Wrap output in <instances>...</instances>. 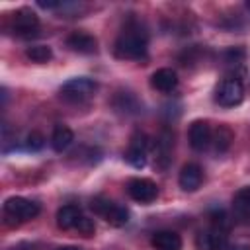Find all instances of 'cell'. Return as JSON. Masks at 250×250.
Wrapping results in <instances>:
<instances>
[{"label": "cell", "instance_id": "cell-1", "mask_svg": "<svg viewBox=\"0 0 250 250\" xmlns=\"http://www.w3.org/2000/svg\"><path fill=\"white\" fill-rule=\"evenodd\" d=\"M113 51H115V57L119 59L141 61L146 55V37L141 35L137 29H129L117 37Z\"/></svg>", "mask_w": 250, "mask_h": 250}, {"label": "cell", "instance_id": "cell-2", "mask_svg": "<svg viewBox=\"0 0 250 250\" xmlns=\"http://www.w3.org/2000/svg\"><path fill=\"white\" fill-rule=\"evenodd\" d=\"M41 207L39 203L31 201V199H25V197H20V195H14V197H8L4 201V215L6 219L12 223H21V221H29V219H35L39 215Z\"/></svg>", "mask_w": 250, "mask_h": 250}, {"label": "cell", "instance_id": "cell-3", "mask_svg": "<svg viewBox=\"0 0 250 250\" xmlns=\"http://www.w3.org/2000/svg\"><path fill=\"white\" fill-rule=\"evenodd\" d=\"M98 90V84L92 80V78H86V76H78V78H70L66 80L62 86H61V98L66 100V102H84L88 98L94 96V92Z\"/></svg>", "mask_w": 250, "mask_h": 250}, {"label": "cell", "instance_id": "cell-4", "mask_svg": "<svg viewBox=\"0 0 250 250\" xmlns=\"http://www.w3.org/2000/svg\"><path fill=\"white\" fill-rule=\"evenodd\" d=\"M90 207H92V211L96 215H100L102 219H105V223H109L111 227H123L129 221L127 209L121 207V205H117V203H113V201H109V199H105V197L92 199Z\"/></svg>", "mask_w": 250, "mask_h": 250}, {"label": "cell", "instance_id": "cell-5", "mask_svg": "<svg viewBox=\"0 0 250 250\" xmlns=\"http://www.w3.org/2000/svg\"><path fill=\"white\" fill-rule=\"evenodd\" d=\"M215 100L223 107H234V105H238L244 100V84H242V80L240 78H234V76L225 78L219 84L217 92H215Z\"/></svg>", "mask_w": 250, "mask_h": 250}, {"label": "cell", "instance_id": "cell-6", "mask_svg": "<svg viewBox=\"0 0 250 250\" xmlns=\"http://www.w3.org/2000/svg\"><path fill=\"white\" fill-rule=\"evenodd\" d=\"M150 146H152V143L145 133H135L129 141L127 150H125V160L133 168H143L146 164V156H148Z\"/></svg>", "mask_w": 250, "mask_h": 250}, {"label": "cell", "instance_id": "cell-7", "mask_svg": "<svg viewBox=\"0 0 250 250\" xmlns=\"http://www.w3.org/2000/svg\"><path fill=\"white\" fill-rule=\"evenodd\" d=\"M127 193L137 203H152L158 197V186L148 178H133L127 184Z\"/></svg>", "mask_w": 250, "mask_h": 250}, {"label": "cell", "instance_id": "cell-8", "mask_svg": "<svg viewBox=\"0 0 250 250\" xmlns=\"http://www.w3.org/2000/svg\"><path fill=\"white\" fill-rule=\"evenodd\" d=\"M39 27V18L35 12H31L29 8H20L14 12L12 16V29L16 35H21V37H27V35H33Z\"/></svg>", "mask_w": 250, "mask_h": 250}, {"label": "cell", "instance_id": "cell-9", "mask_svg": "<svg viewBox=\"0 0 250 250\" xmlns=\"http://www.w3.org/2000/svg\"><path fill=\"white\" fill-rule=\"evenodd\" d=\"M229 230L211 227L209 230H203L197 234L195 244L199 250H229Z\"/></svg>", "mask_w": 250, "mask_h": 250}, {"label": "cell", "instance_id": "cell-10", "mask_svg": "<svg viewBox=\"0 0 250 250\" xmlns=\"http://www.w3.org/2000/svg\"><path fill=\"white\" fill-rule=\"evenodd\" d=\"M188 139H189V145L193 150H205L209 145H211V139H213V131L209 127L207 121L203 119H197L189 125V131H188Z\"/></svg>", "mask_w": 250, "mask_h": 250}, {"label": "cell", "instance_id": "cell-11", "mask_svg": "<svg viewBox=\"0 0 250 250\" xmlns=\"http://www.w3.org/2000/svg\"><path fill=\"white\" fill-rule=\"evenodd\" d=\"M203 182V170L199 164L195 162H188L182 166L180 176H178V184L184 191H195Z\"/></svg>", "mask_w": 250, "mask_h": 250}, {"label": "cell", "instance_id": "cell-12", "mask_svg": "<svg viewBox=\"0 0 250 250\" xmlns=\"http://www.w3.org/2000/svg\"><path fill=\"white\" fill-rule=\"evenodd\" d=\"M172 146H174V135L164 129L160 133V137L156 139V145H154V152H156V166L158 168H166L168 162H170V154H172Z\"/></svg>", "mask_w": 250, "mask_h": 250}, {"label": "cell", "instance_id": "cell-13", "mask_svg": "<svg viewBox=\"0 0 250 250\" xmlns=\"http://www.w3.org/2000/svg\"><path fill=\"white\" fill-rule=\"evenodd\" d=\"M66 45L72 51H76V53H88V55L90 53H96V49H98L96 37L90 35V33H86V31H74V33H70L66 37Z\"/></svg>", "mask_w": 250, "mask_h": 250}, {"label": "cell", "instance_id": "cell-14", "mask_svg": "<svg viewBox=\"0 0 250 250\" xmlns=\"http://www.w3.org/2000/svg\"><path fill=\"white\" fill-rule=\"evenodd\" d=\"M232 211L234 217L242 223H250V186L240 188L232 197Z\"/></svg>", "mask_w": 250, "mask_h": 250}, {"label": "cell", "instance_id": "cell-15", "mask_svg": "<svg viewBox=\"0 0 250 250\" xmlns=\"http://www.w3.org/2000/svg\"><path fill=\"white\" fill-rule=\"evenodd\" d=\"M150 84L160 92H172L178 86V74L172 68H158L152 72Z\"/></svg>", "mask_w": 250, "mask_h": 250}, {"label": "cell", "instance_id": "cell-16", "mask_svg": "<svg viewBox=\"0 0 250 250\" xmlns=\"http://www.w3.org/2000/svg\"><path fill=\"white\" fill-rule=\"evenodd\" d=\"M150 242L154 250H182V238L174 230H158L152 234Z\"/></svg>", "mask_w": 250, "mask_h": 250}, {"label": "cell", "instance_id": "cell-17", "mask_svg": "<svg viewBox=\"0 0 250 250\" xmlns=\"http://www.w3.org/2000/svg\"><path fill=\"white\" fill-rule=\"evenodd\" d=\"M80 219H82V213H80V209L76 205H62L57 211V227L62 229V230L76 229Z\"/></svg>", "mask_w": 250, "mask_h": 250}, {"label": "cell", "instance_id": "cell-18", "mask_svg": "<svg viewBox=\"0 0 250 250\" xmlns=\"http://www.w3.org/2000/svg\"><path fill=\"white\" fill-rule=\"evenodd\" d=\"M74 141V133L66 127V125H57L53 129V135H51V146L55 152H62L66 150Z\"/></svg>", "mask_w": 250, "mask_h": 250}, {"label": "cell", "instance_id": "cell-19", "mask_svg": "<svg viewBox=\"0 0 250 250\" xmlns=\"http://www.w3.org/2000/svg\"><path fill=\"white\" fill-rule=\"evenodd\" d=\"M211 141H213L217 152H225V150H229L230 143L234 141V135H232V131L227 125H219L217 131H215V137Z\"/></svg>", "mask_w": 250, "mask_h": 250}, {"label": "cell", "instance_id": "cell-20", "mask_svg": "<svg viewBox=\"0 0 250 250\" xmlns=\"http://www.w3.org/2000/svg\"><path fill=\"white\" fill-rule=\"evenodd\" d=\"M25 57L33 62H47V61H51L53 51L47 45H31L25 49Z\"/></svg>", "mask_w": 250, "mask_h": 250}, {"label": "cell", "instance_id": "cell-21", "mask_svg": "<svg viewBox=\"0 0 250 250\" xmlns=\"http://www.w3.org/2000/svg\"><path fill=\"white\" fill-rule=\"evenodd\" d=\"M25 146L29 150H41L45 146V137L39 133V131H31L27 137H25Z\"/></svg>", "mask_w": 250, "mask_h": 250}, {"label": "cell", "instance_id": "cell-22", "mask_svg": "<svg viewBox=\"0 0 250 250\" xmlns=\"http://www.w3.org/2000/svg\"><path fill=\"white\" fill-rule=\"evenodd\" d=\"M211 227L229 230V229H230V219L227 217L225 211H215V213H211Z\"/></svg>", "mask_w": 250, "mask_h": 250}, {"label": "cell", "instance_id": "cell-23", "mask_svg": "<svg viewBox=\"0 0 250 250\" xmlns=\"http://www.w3.org/2000/svg\"><path fill=\"white\" fill-rule=\"evenodd\" d=\"M76 230H78L80 234H84V236H92V234L96 232V223H94L92 219H88V217L82 215V219H80L78 225H76Z\"/></svg>", "mask_w": 250, "mask_h": 250}, {"label": "cell", "instance_id": "cell-24", "mask_svg": "<svg viewBox=\"0 0 250 250\" xmlns=\"http://www.w3.org/2000/svg\"><path fill=\"white\" fill-rule=\"evenodd\" d=\"M37 6L43 10H55L61 6V0H37Z\"/></svg>", "mask_w": 250, "mask_h": 250}, {"label": "cell", "instance_id": "cell-25", "mask_svg": "<svg viewBox=\"0 0 250 250\" xmlns=\"http://www.w3.org/2000/svg\"><path fill=\"white\" fill-rule=\"evenodd\" d=\"M229 250H250L248 244H234V246H229Z\"/></svg>", "mask_w": 250, "mask_h": 250}, {"label": "cell", "instance_id": "cell-26", "mask_svg": "<svg viewBox=\"0 0 250 250\" xmlns=\"http://www.w3.org/2000/svg\"><path fill=\"white\" fill-rule=\"evenodd\" d=\"M59 250H80V248H76V246H62V248H59Z\"/></svg>", "mask_w": 250, "mask_h": 250}]
</instances>
